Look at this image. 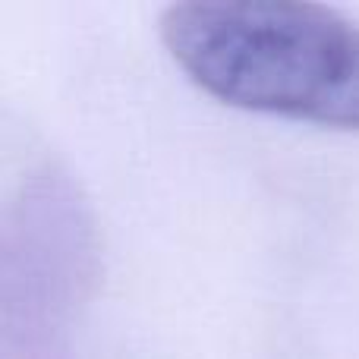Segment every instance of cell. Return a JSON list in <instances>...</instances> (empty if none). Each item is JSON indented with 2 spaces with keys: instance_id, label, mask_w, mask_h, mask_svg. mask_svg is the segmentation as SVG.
Returning <instances> with one entry per match:
<instances>
[{
  "instance_id": "cell-1",
  "label": "cell",
  "mask_w": 359,
  "mask_h": 359,
  "mask_svg": "<svg viewBox=\"0 0 359 359\" xmlns=\"http://www.w3.org/2000/svg\"><path fill=\"white\" fill-rule=\"evenodd\" d=\"M177 67L243 111L359 133V25L331 6L198 0L161 16Z\"/></svg>"
}]
</instances>
